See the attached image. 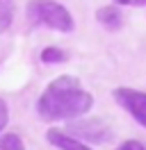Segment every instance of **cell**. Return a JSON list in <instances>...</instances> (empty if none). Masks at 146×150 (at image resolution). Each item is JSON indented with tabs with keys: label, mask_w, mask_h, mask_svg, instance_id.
<instances>
[{
	"label": "cell",
	"mask_w": 146,
	"mask_h": 150,
	"mask_svg": "<svg viewBox=\"0 0 146 150\" xmlns=\"http://www.w3.org/2000/svg\"><path fill=\"white\" fill-rule=\"evenodd\" d=\"M94 107V96L73 75H59L36 100V114L48 123L80 118Z\"/></svg>",
	"instance_id": "1"
},
{
	"label": "cell",
	"mask_w": 146,
	"mask_h": 150,
	"mask_svg": "<svg viewBox=\"0 0 146 150\" xmlns=\"http://www.w3.org/2000/svg\"><path fill=\"white\" fill-rule=\"evenodd\" d=\"M25 16L32 25H44L57 32H73L75 28L71 11L55 0H30L25 7Z\"/></svg>",
	"instance_id": "2"
},
{
	"label": "cell",
	"mask_w": 146,
	"mask_h": 150,
	"mask_svg": "<svg viewBox=\"0 0 146 150\" xmlns=\"http://www.w3.org/2000/svg\"><path fill=\"white\" fill-rule=\"evenodd\" d=\"M69 134H73L75 139L84 141V143H107L112 141V130L105 121L100 118H87V121H75L66 127Z\"/></svg>",
	"instance_id": "3"
},
{
	"label": "cell",
	"mask_w": 146,
	"mask_h": 150,
	"mask_svg": "<svg viewBox=\"0 0 146 150\" xmlns=\"http://www.w3.org/2000/svg\"><path fill=\"white\" fill-rule=\"evenodd\" d=\"M112 98L146 130V93L144 91H137V89H130V86H117V89H112Z\"/></svg>",
	"instance_id": "4"
},
{
	"label": "cell",
	"mask_w": 146,
	"mask_h": 150,
	"mask_svg": "<svg viewBox=\"0 0 146 150\" xmlns=\"http://www.w3.org/2000/svg\"><path fill=\"white\" fill-rule=\"evenodd\" d=\"M46 139L57 150H91L84 141L75 139L73 134H69V132H64V130H57V127H50V130L46 132Z\"/></svg>",
	"instance_id": "5"
},
{
	"label": "cell",
	"mask_w": 146,
	"mask_h": 150,
	"mask_svg": "<svg viewBox=\"0 0 146 150\" xmlns=\"http://www.w3.org/2000/svg\"><path fill=\"white\" fill-rule=\"evenodd\" d=\"M96 21H98L103 28H107V30H119V28H121V23H123V18H121V11H119L117 5L100 7V9L96 11Z\"/></svg>",
	"instance_id": "6"
},
{
	"label": "cell",
	"mask_w": 146,
	"mask_h": 150,
	"mask_svg": "<svg viewBox=\"0 0 146 150\" xmlns=\"http://www.w3.org/2000/svg\"><path fill=\"white\" fill-rule=\"evenodd\" d=\"M69 59V52L66 50H62V48H44L41 50V62L44 64H62V62H66Z\"/></svg>",
	"instance_id": "7"
},
{
	"label": "cell",
	"mask_w": 146,
	"mask_h": 150,
	"mask_svg": "<svg viewBox=\"0 0 146 150\" xmlns=\"http://www.w3.org/2000/svg\"><path fill=\"white\" fill-rule=\"evenodd\" d=\"M11 21H14V5L9 0H0V34L9 30Z\"/></svg>",
	"instance_id": "8"
},
{
	"label": "cell",
	"mask_w": 146,
	"mask_h": 150,
	"mask_svg": "<svg viewBox=\"0 0 146 150\" xmlns=\"http://www.w3.org/2000/svg\"><path fill=\"white\" fill-rule=\"evenodd\" d=\"M0 150H25V143H23V139L18 134L9 132V134L0 137Z\"/></svg>",
	"instance_id": "9"
},
{
	"label": "cell",
	"mask_w": 146,
	"mask_h": 150,
	"mask_svg": "<svg viewBox=\"0 0 146 150\" xmlns=\"http://www.w3.org/2000/svg\"><path fill=\"white\" fill-rule=\"evenodd\" d=\"M119 150H146V146H144V143H142V141L128 139V141H123V143L119 146Z\"/></svg>",
	"instance_id": "10"
},
{
	"label": "cell",
	"mask_w": 146,
	"mask_h": 150,
	"mask_svg": "<svg viewBox=\"0 0 146 150\" xmlns=\"http://www.w3.org/2000/svg\"><path fill=\"white\" fill-rule=\"evenodd\" d=\"M7 118H9V109H7V103L0 98V132L5 130V125H7Z\"/></svg>",
	"instance_id": "11"
},
{
	"label": "cell",
	"mask_w": 146,
	"mask_h": 150,
	"mask_svg": "<svg viewBox=\"0 0 146 150\" xmlns=\"http://www.w3.org/2000/svg\"><path fill=\"white\" fill-rule=\"evenodd\" d=\"M119 7H146V0H112Z\"/></svg>",
	"instance_id": "12"
}]
</instances>
